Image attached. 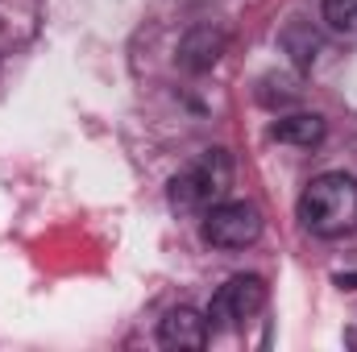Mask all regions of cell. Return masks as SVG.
Instances as JSON below:
<instances>
[{
  "instance_id": "obj_10",
  "label": "cell",
  "mask_w": 357,
  "mask_h": 352,
  "mask_svg": "<svg viewBox=\"0 0 357 352\" xmlns=\"http://www.w3.org/2000/svg\"><path fill=\"white\" fill-rule=\"evenodd\" d=\"M337 286H345V290H357V273H337Z\"/></svg>"
},
{
  "instance_id": "obj_9",
  "label": "cell",
  "mask_w": 357,
  "mask_h": 352,
  "mask_svg": "<svg viewBox=\"0 0 357 352\" xmlns=\"http://www.w3.org/2000/svg\"><path fill=\"white\" fill-rule=\"evenodd\" d=\"M324 21L333 29H357V0H324Z\"/></svg>"
},
{
  "instance_id": "obj_4",
  "label": "cell",
  "mask_w": 357,
  "mask_h": 352,
  "mask_svg": "<svg viewBox=\"0 0 357 352\" xmlns=\"http://www.w3.org/2000/svg\"><path fill=\"white\" fill-rule=\"evenodd\" d=\"M262 237V211L245 199H220L204 211V241L216 249H245Z\"/></svg>"
},
{
  "instance_id": "obj_8",
  "label": "cell",
  "mask_w": 357,
  "mask_h": 352,
  "mask_svg": "<svg viewBox=\"0 0 357 352\" xmlns=\"http://www.w3.org/2000/svg\"><path fill=\"white\" fill-rule=\"evenodd\" d=\"M282 46L295 54L299 67H312V63H316V50H320V38H316L307 25H291V29L282 33Z\"/></svg>"
},
{
  "instance_id": "obj_6",
  "label": "cell",
  "mask_w": 357,
  "mask_h": 352,
  "mask_svg": "<svg viewBox=\"0 0 357 352\" xmlns=\"http://www.w3.org/2000/svg\"><path fill=\"white\" fill-rule=\"evenodd\" d=\"M220 50H225V33L212 29V25H199V29H191V33L183 38L178 63H183L187 71H208V67H216Z\"/></svg>"
},
{
  "instance_id": "obj_7",
  "label": "cell",
  "mask_w": 357,
  "mask_h": 352,
  "mask_svg": "<svg viewBox=\"0 0 357 352\" xmlns=\"http://www.w3.org/2000/svg\"><path fill=\"white\" fill-rule=\"evenodd\" d=\"M324 133H328V125H324V116H316V112H295V116H278L274 125H270V137L274 141H287V145H320L324 141Z\"/></svg>"
},
{
  "instance_id": "obj_2",
  "label": "cell",
  "mask_w": 357,
  "mask_h": 352,
  "mask_svg": "<svg viewBox=\"0 0 357 352\" xmlns=\"http://www.w3.org/2000/svg\"><path fill=\"white\" fill-rule=\"evenodd\" d=\"M233 186V162L225 150H204L191 166L171 178V207L178 211H208Z\"/></svg>"
},
{
  "instance_id": "obj_5",
  "label": "cell",
  "mask_w": 357,
  "mask_h": 352,
  "mask_svg": "<svg viewBox=\"0 0 357 352\" xmlns=\"http://www.w3.org/2000/svg\"><path fill=\"white\" fill-rule=\"evenodd\" d=\"M208 315L191 311V307H175L167 311V319L158 323V344L162 349H204L208 344Z\"/></svg>"
},
{
  "instance_id": "obj_3",
  "label": "cell",
  "mask_w": 357,
  "mask_h": 352,
  "mask_svg": "<svg viewBox=\"0 0 357 352\" xmlns=\"http://www.w3.org/2000/svg\"><path fill=\"white\" fill-rule=\"evenodd\" d=\"M266 298H270L266 282H262L258 273H237V278H229V282L212 294V303H208V332H237V328H245L250 319L262 315Z\"/></svg>"
},
{
  "instance_id": "obj_1",
  "label": "cell",
  "mask_w": 357,
  "mask_h": 352,
  "mask_svg": "<svg viewBox=\"0 0 357 352\" xmlns=\"http://www.w3.org/2000/svg\"><path fill=\"white\" fill-rule=\"evenodd\" d=\"M299 220L307 232L324 241L357 232V178L341 170L312 178L299 195Z\"/></svg>"
}]
</instances>
